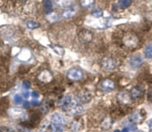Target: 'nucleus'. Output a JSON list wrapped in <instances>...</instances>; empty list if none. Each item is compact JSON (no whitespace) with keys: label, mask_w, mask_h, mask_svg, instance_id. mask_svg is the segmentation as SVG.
<instances>
[{"label":"nucleus","mask_w":152,"mask_h":132,"mask_svg":"<svg viewBox=\"0 0 152 132\" xmlns=\"http://www.w3.org/2000/svg\"><path fill=\"white\" fill-rule=\"evenodd\" d=\"M123 44L125 47L129 48V49H135L138 47L139 45V39L138 37L134 34H126L123 37Z\"/></svg>","instance_id":"nucleus-1"},{"label":"nucleus","mask_w":152,"mask_h":132,"mask_svg":"<svg viewBox=\"0 0 152 132\" xmlns=\"http://www.w3.org/2000/svg\"><path fill=\"white\" fill-rule=\"evenodd\" d=\"M146 117V112L144 110H138L135 113L131 114L128 117V120L133 124H141Z\"/></svg>","instance_id":"nucleus-2"},{"label":"nucleus","mask_w":152,"mask_h":132,"mask_svg":"<svg viewBox=\"0 0 152 132\" xmlns=\"http://www.w3.org/2000/svg\"><path fill=\"white\" fill-rule=\"evenodd\" d=\"M73 104H74V101L72 100V97L67 95V96L63 97L62 99H60V101L58 103V106H59V108L62 109L63 111L67 112Z\"/></svg>","instance_id":"nucleus-3"},{"label":"nucleus","mask_w":152,"mask_h":132,"mask_svg":"<svg viewBox=\"0 0 152 132\" xmlns=\"http://www.w3.org/2000/svg\"><path fill=\"white\" fill-rule=\"evenodd\" d=\"M83 76V72L79 68H71V69L68 70L67 72V77L68 79L72 80V81H77V80H80Z\"/></svg>","instance_id":"nucleus-4"},{"label":"nucleus","mask_w":152,"mask_h":132,"mask_svg":"<svg viewBox=\"0 0 152 132\" xmlns=\"http://www.w3.org/2000/svg\"><path fill=\"white\" fill-rule=\"evenodd\" d=\"M78 39L83 44L90 43L94 39V34L88 30H81L78 33Z\"/></svg>","instance_id":"nucleus-5"},{"label":"nucleus","mask_w":152,"mask_h":132,"mask_svg":"<svg viewBox=\"0 0 152 132\" xmlns=\"http://www.w3.org/2000/svg\"><path fill=\"white\" fill-rule=\"evenodd\" d=\"M102 68L104 70H107V71H111V70H114L117 66V62L114 58L112 57H105L102 59Z\"/></svg>","instance_id":"nucleus-6"},{"label":"nucleus","mask_w":152,"mask_h":132,"mask_svg":"<svg viewBox=\"0 0 152 132\" xmlns=\"http://www.w3.org/2000/svg\"><path fill=\"white\" fill-rule=\"evenodd\" d=\"M99 89L104 92H111L115 89V82L112 79L105 78L99 82Z\"/></svg>","instance_id":"nucleus-7"},{"label":"nucleus","mask_w":152,"mask_h":132,"mask_svg":"<svg viewBox=\"0 0 152 132\" xmlns=\"http://www.w3.org/2000/svg\"><path fill=\"white\" fill-rule=\"evenodd\" d=\"M117 99H118L119 104L122 105V106H127V105H129L132 101V98L130 96V94H128V92H120V94L118 95Z\"/></svg>","instance_id":"nucleus-8"},{"label":"nucleus","mask_w":152,"mask_h":132,"mask_svg":"<svg viewBox=\"0 0 152 132\" xmlns=\"http://www.w3.org/2000/svg\"><path fill=\"white\" fill-rule=\"evenodd\" d=\"M39 80L41 82H43V84H49V82H51L53 80L52 73L48 71V70H43L39 75Z\"/></svg>","instance_id":"nucleus-9"},{"label":"nucleus","mask_w":152,"mask_h":132,"mask_svg":"<svg viewBox=\"0 0 152 132\" xmlns=\"http://www.w3.org/2000/svg\"><path fill=\"white\" fill-rule=\"evenodd\" d=\"M142 63H143V58L140 55H135L133 57H131V59L129 60V64L132 68L140 67Z\"/></svg>","instance_id":"nucleus-10"},{"label":"nucleus","mask_w":152,"mask_h":132,"mask_svg":"<svg viewBox=\"0 0 152 132\" xmlns=\"http://www.w3.org/2000/svg\"><path fill=\"white\" fill-rule=\"evenodd\" d=\"M113 126V119L111 116H104L102 118V122H100V128L104 130H109L110 128Z\"/></svg>","instance_id":"nucleus-11"},{"label":"nucleus","mask_w":152,"mask_h":132,"mask_svg":"<svg viewBox=\"0 0 152 132\" xmlns=\"http://www.w3.org/2000/svg\"><path fill=\"white\" fill-rule=\"evenodd\" d=\"M143 94H144V90L141 87H135L131 89V92H130V96H131L132 100L139 99V98H141L143 96Z\"/></svg>","instance_id":"nucleus-12"},{"label":"nucleus","mask_w":152,"mask_h":132,"mask_svg":"<svg viewBox=\"0 0 152 132\" xmlns=\"http://www.w3.org/2000/svg\"><path fill=\"white\" fill-rule=\"evenodd\" d=\"M51 121H52V123H55V124H62V125H64L65 124L64 117H63L62 115L58 114V113H55L53 115L52 118H51Z\"/></svg>","instance_id":"nucleus-13"},{"label":"nucleus","mask_w":152,"mask_h":132,"mask_svg":"<svg viewBox=\"0 0 152 132\" xmlns=\"http://www.w3.org/2000/svg\"><path fill=\"white\" fill-rule=\"evenodd\" d=\"M91 97L88 92H82V94H79L77 96V102L80 103V104H84V103H87L90 101Z\"/></svg>","instance_id":"nucleus-14"},{"label":"nucleus","mask_w":152,"mask_h":132,"mask_svg":"<svg viewBox=\"0 0 152 132\" xmlns=\"http://www.w3.org/2000/svg\"><path fill=\"white\" fill-rule=\"evenodd\" d=\"M49 130H50V132H63L64 131V125L52 123L49 127Z\"/></svg>","instance_id":"nucleus-15"},{"label":"nucleus","mask_w":152,"mask_h":132,"mask_svg":"<svg viewBox=\"0 0 152 132\" xmlns=\"http://www.w3.org/2000/svg\"><path fill=\"white\" fill-rule=\"evenodd\" d=\"M43 6H44V8H45L46 12H47V14L53 12L52 11L53 3H52V1H51V0H44V1H43Z\"/></svg>","instance_id":"nucleus-16"},{"label":"nucleus","mask_w":152,"mask_h":132,"mask_svg":"<svg viewBox=\"0 0 152 132\" xmlns=\"http://www.w3.org/2000/svg\"><path fill=\"white\" fill-rule=\"evenodd\" d=\"M144 55H145L146 58H149V59L152 58V43L147 45L144 49Z\"/></svg>","instance_id":"nucleus-17"},{"label":"nucleus","mask_w":152,"mask_h":132,"mask_svg":"<svg viewBox=\"0 0 152 132\" xmlns=\"http://www.w3.org/2000/svg\"><path fill=\"white\" fill-rule=\"evenodd\" d=\"M75 13V9L74 8H68V9H65V11L63 12V18H70L73 16V14Z\"/></svg>","instance_id":"nucleus-18"},{"label":"nucleus","mask_w":152,"mask_h":132,"mask_svg":"<svg viewBox=\"0 0 152 132\" xmlns=\"http://www.w3.org/2000/svg\"><path fill=\"white\" fill-rule=\"evenodd\" d=\"M26 28L29 29V30H35V29H38L40 26V23H37L35 21H26Z\"/></svg>","instance_id":"nucleus-19"},{"label":"nucleus","mask_w":152,"mask_h":132,"mask_svg":"<svg viewBox=\"0 0 152 132\" xmlns=\"http://www.w3.org/2000/svg\"><path fill=\"white\" fill-rule=\"evenodd\" d=\"M82 127V123H81V121H79V120H76L73 122L72 124H71V126H70V128H71V130H73V131H78L80 128Z\"/></svg>","instance_id":"nucleus-20"},{"label":"nucleus","mask_w":152,"mask_h":132,"mask_svg":"<svg viewBox=\"0 0 152 132\" xmlns=\"http://www.w3.org/2000/svg\"><path fill=\"white\" fill-rule=\"evenodd\" d=\"M94 3V0H80V5L84 8H88V7L92 6Z\"/></svg>","instance_id":"nucleus-21"},{"label":"nucleus","mask_w":152,"mask_h":132,"mask_svg":"<svg viewBox=\"0 0 152 132\" xmlns=\"http://www.w3.org/2000/svg\"><path fill=\"white\" fill-rule=\"evenodd\" d=\"M56 3L61 7H67V6L71 5L70 0H56Z\"/></svg>","instance_id":"nucleus-22"},{"label":"nucleus","mask_w":152,"mask_h":132,"mask_svg":"<svg viewBox=\"0 0 152 132\" xmlns=\"http://www.w3.org/2000/svg\"><path fill=\"white\" fill-rule=\"evenodd\" d=\"M47 19L50 23H54V21H56L58 19V15L57 13H55V12H51V13H48L47 14Z\"/></svg>","instance_id":"nucleus-23"},{"label":"nucleus","mask_w":152,"mask_h":132,"mask_svg":"<svg viewBox=\"0 0 152 132\" xmlns=\"http://www.w3.org/2000/svg\"><path fill=\"white\" fill-rule=\"evenodd\" d=\"M102 14H104V11H102L100 8L94 9V10L91 12V15H92V16H94V18H102Z\"/></svg>","instance_id":"nucleus-24"},{"label":"nucleus","mask_w":152,"mask_h":132,"mask_svg":"<svg viewBox=\"0 0 152 132\" xmlns=\"http://www.w3.org/2000/svg\"><path fill=\"white\" fill-rule=\"evenodd\" d=\"M132 4V0H120V5L122 8H127Z\"/></svg>","instance_id":"nucleus-25"},{"label":"nucleus","mask_w":152,"mask_h":132,"mask_svg":"<svg viewBox=\"0 0 152 132\" xmlns=\"http://www.w3.org/2000/svg\"><path fill=\"white\" fill-rule=\"evenodd\" d=\"M23 98L20 96V95H15L13 98V102L15 105H20L21 103H23Z\"/></svg>","instance_id":"nucleus-26"},{"label":"nucleus","mask_w":152,"mask_h":132,"mask_svg":"<svg viewBox=\"0 0 152 132\" xmlns=\"http://www.w3.org/2000/svg\"><path fill=\"white\" fill-rule=\"evenodd\" d=\"M53 49H54V51H55L56 53H58L59 55H64L65 51H64V49H63V48L58 47V46H53Z\"/></svg>","instance_id":"nucleus-27"},{"label":"nucleus","mask_w":152,"mask_h":132,"mask_svg":"<svg viewBox=\"0 0 152 132\" xmlns=\"http://www.w3.org/2000/svg\"><path fill=\"white\" fill-rule=\"evenodd\" d=\"M0 132H15V130L9 128V127H2V128H0Z\"/></svg>","instance_id":"nucleus-28"},{"label":"nucleus","mask_w":152,"mask_h":132,"mask_svg":"<svg viewBox=\"0 0 152 132\" xmlns=\"http://www.w3.org/2000/svg\"><path fill=\"white\" fill-rule=\"evenodd\" d=\"M23 87L26 89H28L29 87H31V82L28 81V80H24V81L23 82Z\"/></svg>","instance_id":"nucleus-29"},{"label":"nucleus","mask_w":152,"mask_h":132,"mask_svg":"<svg viewBox=\"0 0 152 132\" xmlns=\"http://www.w3.org/2000/svg\"><path fill=\"white\" fill-rule=\"evenodd\" d=\"M31 96L33 97V99L37 100V99H39V97H40V94H39L38 92H31Z\"/></svg>","instance_id":"nucleus-30"},{"label":"nucleus","mask_w":152,"mask_h":132,"mask_svg":"<svg viewBox=\"0 0 152 132\" xmlns=\"http://www.w3.org/2000/svg\"><path fill=\"white\" fill-rule=\"evenodd\" d=\"M29 96H31V92H29L28 90H26V92H23V96H21V97H23V99H28Z\"/></svg>","instance_id":"nucleus-31"},{"label":"nucleus","mask_w":152,"mask_h":132,"mask_svg":"<svg viewBox=\"0 0 152 132\" xmlns=\"http://www.w3.org/2000/svg\"><path fill=\"white\" fill-rule=\"evenodd\" d=\"M148 100H149V102L152 103V89L148 92Z\"/></svg>","instance_id":"nucleus-32"},{"label":"nucleus","mask_w":152,"mask_h":132,"mask_svg":"<svg viewBox=\"0 0 152 132\" xmlns=\"http://www.w3.org/2000/svg\"><path fill=\"white\" fill-rule=\"evenodd\" d=\"M29 106H31V103H28V102H24L23 104V108H28Z\"/></svg>","instance_id":"nucleus-33"},{"label":"nucleus","mask_w":152,"mask_h":132,"mask_svg":"<svg viewBox=\"0 0 152 132\" xmlns=\"http://www.w3.org/2000/svg\"><path fill=\"white\" fill-rule=\"evenodd\" d=\"M39 104H40L39 101H34V102L31 103V105H33V106H39Z\"/></svg>","instance_id":"nucleus-34"},{"label":"nucleus","mask_w":152,"mask_h":132,"mask_svg":"<svg viewBox=\"0 0 152 132\" xmlns=\"http://www.w3.org/2000/svg\"><path fill=\"white\" fill-rule=\"evenodd\" d=\"M148 126L150 127V129H152V119H150V120L148 121Z\"/></svg>","instance_id":"nucleus-35"},{"label":"nucleus","mask_w":152,"mask_h":132,"mask_svg":"<svg viewBox=\"0 0 152 132\" xmlns=\"http://www.w3.org/2000/svg\"><path fill=\"white\" fill-rule=\"evenodd\" d=\"M122 132H129V128H125Z\"/></svg>","instance_id":"nucleus-36"},{"label":"nucleus","mask_w":152,"mask_h":132,"mask_svg":"<svg viewBox=\"0 0 152 132\" xmlns=\"http://www.w3.org/2000/svg\"><path fill=\"white\" fill-rule=\"evenodd\" d=\"M114 132H122V131H120V130H115Z\"/></svg>","instance_id":"nucleus-37"},{"label":"nucleus","mask_w":152,"mask_h":132,"mask_svg":"<svg viewBox=\"0 0 152 132\" xmlns=\"http://www.w3.org/2000/svg\"><path fill=\"white\" fill-rule=\"evenodd\" d=\"M150 132H152V129H150Z\"/></svg>","instance_id":"nucleus-38"},{"label":"nucleus","mask_w":152,"mask_h":132,"mask_svg":"<svg viewBox=\"0 0 152 132\" xmlns=\"http://www.w3.org/2000/svg\"><path fill=\"white\" fill-rule=\"evenodd\" d=\"M139 132H143V131H139Z\"/></svg>","instance_id":"nucleus-39"}]
</instances>
